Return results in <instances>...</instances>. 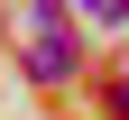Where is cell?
<instances>
[{
    "label": "cell",
    "instance_id": "7a4b0ae2",
    "mask_svg": "<svg viewBox=\"0 0 129 120\" xmlns=\"http://www.w3.org/2000/svg\"><path fill=\"white\" fill-rule=\"evenodd\" d=\"M74 9H92V19H120V9H129V0H74Z\"/></svg>",
    "mask_w": 129,
    "mask_h": 120
},
{
    "label": "cell",
    "instance_id": "6da1fadb",
    "mask_svg": "<svg viewBox=\"0 0 129 120\" xmlns=\"http://www.w3.org/2000/svg\"><path fill=\"white\" fill-rule=\"evenodd\" d=\"M28 19H37V46H28V65H37L46 83H64V74H74V37H64V9H55V0H37Z\"/></svg>",
    "mask_w": 129,
    "mask_h": 120
}]
</instances>
